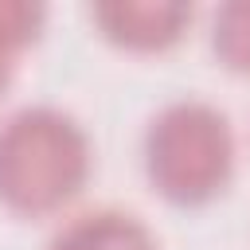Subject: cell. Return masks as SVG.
I'll return each instance as SVG.
<instances>
[{
    "label": "cell",
    "instance_id": "obj_1",
    "mask_svg": "<svg viewBox=\"0 0 250 250\" xmlns=\"http://www.w3.org/2000/svg\"><path fill=\"white\" fill-rule=\"evenodd\" d=\"M94 176V141L62 105H20L0 121V207L20 219L66 211Z\"/></svg>",
    "mask_w": 250,
    "mask_h": 250
},
{
    "label": "cell",
    "instance_id": "obj_2",
    "mask_svg": "<svg viewBox=\"0 0 250 250\" xmlns=\"http://www.w3.org/2000/svg\"><path fill=\"white\" fill-rule=\"evenodd\" d=\"M148 188L172 207L215 203L238 168L230 117L207 98H176L160 105L141 141Z\"/></svg>",
    "mask_w": 250,
    "mask_h": 250
},
{
    "label": "cell",
    "instance_id": "obj_3",
    "mask_svg": "<svg viewBox=\"0 0 250 250\" xmlns=\"http://www.w3.org/2000/svg\"><path fill=\"white\" fill-rule=\"evenodd\" d=\"M90 20L109 47L160 55L188 35L195 8L188 0H102L90 8Z\"/></svg>",
    "mask_w": 250,
    "mask_h": 250
},
{
    "label": "cell",
    "instance_id": "obj_4",
    "mask_svg": "<svg viewBox=\"0 0 250 250\" xmlns=\"http://www.w3.org/2000/svg\"><path fill=\"white\" fill-rule=\"evenodd\" d=\"M47 250H160L156 230L121 207H90L70 215L47 242Z\"/></svg>",
    "mask_w": 250,
    "mask_h": 250
},
{
    "label": "cell",
    "instance_id": "obj_5",
    "mask_svg": "<svg viewBox=\"0 0 250 250\" xmlns=\"http://www.w3.org/2000/svg\"><path fill=\"white\" fill-rule=\"evenodd\" d=\"M211 55L223 70L250 78V0H227L211 16Z\"/></svg>",
    "mask_w": 250,
    "mask_h": 250
},
{
    "label": "cell",
    "instance_id": "obj_6",
    "mask_svg": "<svg viewBox=\"0 0 250 250\" xmlns=\"http://www.w3.org/2000/svg\"><path fill=\"white\" fill-rule=\"evenodd\" d=\"M47 8L35 0H0V59L16 62L31 43H39Z\"/></svg>",
    "mask_w": 250,
    "mask_h": 250
},
{
    "label": "cell",
    "instance_id": "obj_7",
    "mask_svg": "<svg viewBox=\"0 0 250 250\" xmlns=\"http://www.w3.org/2000/svg\"><path fill=\"white\" fill-rule=\"evenodd\" d=\"M12 66H16V62L0 59V98H4V94H8V86H12Z\"/></svg>",
    "mask_w": 250,
    "mask_h": 250
}]
</instances>
